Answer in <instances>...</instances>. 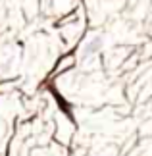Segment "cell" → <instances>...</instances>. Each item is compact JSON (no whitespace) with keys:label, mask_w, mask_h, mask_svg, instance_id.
<instances>
[{"label":"cell","mask_w":152,"mask_h":156,"mask_svg":"<svg viewBox=\"0 0 152 156\" xmlns=\"http://www.w3.org/2000/svg\"><path fill=\"white\" fill-rule=\"evenodd\" d=\"M100 48H102V37H98V35H96V37H93L87 44L83 46V54H81V58L85 60V58L93 56V54H96Z\"/></svg>","instance_id":"6da1fadb"}]
</instances>
